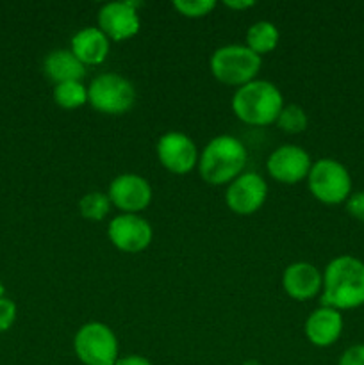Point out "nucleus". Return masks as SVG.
<instances>
[{
    "label": "nucleus",
    "mask_w": 364,
    "mask_h": 365,
    "mask_svg": "<svg viewBox=\"0 0 364 365\" xmlns=\"http://www.w3.org/2000/svg\"><path fill=\"white\" fill-rule=\"evenodd\" d=\"M313 159L302 146L282 145L270 153L266 160V170L273 180L280 184H298L309 177Z\"/></svg>",
    "instance_id": "12"
},
{
    "label": "nucleus",
    "mask_w": 364,
    "mask_h": 365,
    "mask_svg": "<svg viewBox=\"0 0 364 365\" xmlns=\"http://www.w3.org/2000/svg\"><path fill=\"white\" fill-rule=\"evenodd\" d=\"M275 123L285 134H302L309 127V116H307V113L300 106L288 103V106L282 107Z\"/></svg>",
    "instance_id": "21"
},
{
    "label": "nucleus",
    "mask_w": 364,
    "mask_h": 365,
    "mask_svg": "<svg viewBox=\"0 0 364 365\" xmlns=\"http://www.w3.org/2000/svg\"><path fill=\"white\" fill-rule=\"evenodd\" d=\"M111 245L123 253H139L150 246L153 228L139 214H118L107 225Z\"/></svg>",
    "instance_id": "9"
},
{
    "label": "nucleus",
    "mask_w": 364,
    "mask_h": 365,
    "mask_svg": "<svg viewBox=\"0 0 364 365\" xmlns=\"http://www.w3.org/2000/svg\"><path fill=\"white\" fill-rule=\"evenodd\" d=\"M4 292H6V287H4V282L0 280V298H2V296H4Z\"/></svg>",
    "instance_id": "28"
},
{
    "label": "nucleus",
    "mask_w": 364,
    "mask_h": 365,
    "mask_svg": "<svg viewBox=\"0 0 364 365\" xmlns=\"http://www.w3.org/2000/svg\"><path fill=\"white\" fill-rule=\"evenodd\" d=\"M156 152L164 170L173 175H188L198 166V148L195 141L184 132L171 130L161 135Z\"/></svg>",
    "instance_id": "8"
},
{
    "label": "nucleus",
    "mask_w": 364,
    "mask_h": 365,
    "mask_svg": "<svg viewBox=\"0 0 364 365\" xmlns=\"http://www.w3.org/2000/svg\"><path fill=\"white\" fill-rule=\"evenodd\" d=\"M139 2L121 0V2L103 4L98 11V25L96 27L111 39V41H125L134 38L141 27L138 7Z\"/></svg>",
    "instance_id": "13"
},
{
    "label": "nucleus",
    "mask_w": 364,
    "mask_h": 365,
    "mask_svg": "<svg viewBox=\"0 0 364 365\" xmlns=\"http://www.w3.org/2000/svg\"><path fill=\"white\" fill-rule=\"evenodd\" d=\"M346 212L357 221H364V191L352 192L345 202Z\"/></svg>",
    "instance_id": "24"
},
{
    "label": "nucleus",
    "mask_w": 364,
    "mask_h": 365,
    "mask_svg": "<svg viewBox=\"0 0 364 365\" xmlns=\"http://www.w3.org/2000/svg\"><path fill=\"white\" fill-rule=\"evenodd\" d=\"M114 365H152V362H150L146 356L127 355V356H120Z\"/></svg>",
    "instance_id": "26"
},
{
    "label": "nucleus",
    "mask_w": 364,
    "mask_h": 365,
    "mask_svg": "<svg viewBox=\"0 0 364 365\" xmlns=\"http://www.w3.org/2000/svg\"><path fill=\"white\" fill-rule=\"evenodd\" d=\"M246 43L250 50L263 56V53H270L277 48L278 39H280V32H278L277 25L271 24L268 20H259L252 24L246 31Z\"/></svg>",
    "instance_id": "18"
},
{
    "label": "nucleus",
    "mask_w": 364,
    "mask_h": 365,
    "mask_svg": "<svg viewBox=\"0 0 364 365\" xmlns=\"http://www.w3.org/2000/svg\"><path fill=\"white\" fill-rule=\"evenodd\" d=\"M74 351L84 365H114L120 359V346L114 331L106 323L82 324L74 337Z\"/></svg>",
    "instance_id": "7"
},
{
    "label": "nucleus",
    "mask_w": 364,
    "mask_h": 365,
    "mask_svg": "<svg viewBox=\"0 0 364 365\" xmlns=\"http://www.w3.org/2000/svg\"><path fill=\"white\" fill-rule=\"evenodd\" d=\"M43 71L56 84L63 82L82 81L86 75V66L74 56L71 50L57 48L46 53L43 61Z\"/></svg>",
    "instance_id": "17"
},
{
    "label": "nucleus",
    "mask_w": 364,
    "mask_h": 365,
    "mask_svg": "<svg viewBox=\"0 0 364 365\" xmlns=\"http://www.w3.org/2000/svg\"><path fill=\"white\" fill-rule=\"evenodd\" d=\"M54 102L63 109H79L88 103V88L82 84V81L56 84L54 86Z\"/></svg>",
    "instance_id": "19"
},
{
    "label": "nucleus",
    "mask_w": 364,
    "mask_h": 365,
    "mask_svg": "<svg viewBox=\"0 0 364 365\" xmlns=\"http://www.w3.org/2000/svg\"><path fill=\"white\" fill-rule=\"evenodd\" d=\"M88 103L95 110L109 116L128 113L136 103V88L123 75L102 73L88 86Z\"/></svg>",
    "instance_id": "6"
},
{
    "label": "nucleus",
    "mask_w": 364,
    "mask_h": 365,
    "mask_svg": "<svg viewBox=\"0 0 364 365\" xmlns=\"http://www.w3.org/2000/svg\"><path fill=\"white\" fill-rule=\"evenodd\" d=\"M16 303H14L13 299L2 296V298H0V334H4V331L13 328L14 321H16Z\"/></svg>",
    "instance_id": "23"
},
{
    "label": "nucleus",
    "mask_w": 364,
    "mask_h": 365,
    "mask_svg": "<svg viewBox=\"0 0 364 365\" xmlns=\"http://www.w3.org/2000/svg\"><path fill=\"white\" fill-rule=\"evenodd\" d=\"M248 152L241 139L221 134L211 139L200 152L198 173L209 185H228L245 171Z\"/></svg>",
    "instance_id": "2"
},
{
    "label": "nucleus",
    "mask_w": 364,
    "mask_h": 365,
    "mask_svg": "<svg viewBox=\"0 0 364 365\" xmlns=\"http://www.w3.org/2000/svg\"><path fill=\"white\" fill-rule=\"evenodd\" d=\"M321 305L353 310L364 305V262L353 255H339L323 271Z\"/></svg>",
    "instance_id": "1"
},
{
    "label": "nucleus",
    "mask_w": 364,
    "mask_h": 365,
    "mask_svg": "<svg viewBox=\"0 0 364 365\" xmlns=\"http://www.w3.org/2000/svg\"><path fill=\"white\" fill-rule=\"evenodd\" d=\"M338 365H364V344H353L345 349Z\"/></svg>",
    "instance_id": "25"
},
{
    "label": "nucleus",
    "mask_w": 364,
    "mask_h": 365,
    "mask_svg": "<svg viewBox=\"0 0 364 365\" xmlns=\"http://www.w3.org/2000/svg\"><path fill=\"white\" fill-rule=\"evenodd\" d=\"M70 50L84 66H96L109 56L111 39L98 27H84L71 36Z\"/></svg>",
    "instance_id": "16"
},
{
    "label": "nucleus",
    "mask_w": 364,
    "mask_h": 365,
    "mask_svg": "<svg viewBox=\"0 0 364 365\" xmlns=\"http://www.w3.org/2000/svg\"><path fill=\"white\" fill-rule=\"evenodd\" d=\"M263 66V59L246 45H231L220 46L213 52L209 59V68L213 77L225 86H241L256 81L257 73Z\"/></svg>",
    "instance_id": "4"
},
{
    "label": "nucleus",
    "mask_w": 364,
    "mask_h": 365,
    "mask_svg": "<svg viewBox=\"0 0 364 365\" xmlns=\"http://www.w3.org/2000/svg\"><path fill=\"white\" fill-rule=\"evenodd\" d=\"M175 11L186 18H203L216 7L214 0H175Z\"/></svg>",
    "instance_id": "22"
},
{
    "label": "nucleus",
    "mask_w": 364,
    "mask_h": 365,
    "mask_svg": "<svg viewBox=\"0 0 364 365\" xmlns=\"http://www.w3.org/2000/svg\"><path fill=\"white\" fill-rule=\"evenodd\" d=\"M111 207H113V203H111L107 192L93 191L79 200V212L89 221H102L109 214Z\"/></svg>",
    "instance_id": "20"
},
{
    "label": "nucleus",
    "mask_w": 364,
    "mask_h": 365,
    "mask_svg": "<svg viewBox=\"0 0 364 365\" xmlns=\"http://www.w3.org/2000/svg\"><path fill=\"white\" fill-rule=\"evenodd\" d=\"M284 106L280 89L273 82L261 78L238 88L232 96V113L239 121L253 127L275 123Z\"/></svg>",
    "instance_id": "3"
},
{
    "label": "nucleus",
    "mask_w": 364,
    "mask_h": 365,
    "mask_svg": "<svg viewBox=\"0 0 364 365\" xmlns=\"http://www.w3.org/2000/svg\"><path fill=\"white\" fill-rule=\"evenodd\" d=\"M111 203L123 214H139L152 203V185L136 173L118 175L107 189Z\"/></svg>",
    "instance_id": "11"
},
{
    "label": "nucleus",
    "mask_w": 364,
    "mask_h": 365,
    "mask_svg": "<svg viewBox=\"0 0 364 365\" xmlns=\"http://www.w3.org/2000/svg\"><path fill=\"white\" fill-rule=\"evenodd\" d=\"M343 314L330 307H318L309 314L303 324V334L307 341L316 348H330L339 341L343 334Z\"/></svg>",
    "instance_id": "15"
},
{
    "label": "nucleus",
    "mask_w": 364,
    "mask_h": 365,
    "mask_svg": "<svg viewBox=\"0 0 364 365\" xmlns=\"http://www.w3.org/2000/svg\"><path fill=\"white\" fill-rule=\"evenodd\" d=\"M243 365H261V364L257 362V360H248V362H245Z\"/></svg>",
    "instance_id": "29"
},
{
    "label": "nucleus",
    "mask_w": 364,
    "mask_h": 365,
    "mask_svg": "<svg viewBox=\"0 0 364 365\" xmlns=\"http://www.w3.org/2000/svg\"><path fill=\"white\" fill-rule=\"evenodd\" d=\"M307 187L318 202L325 205H339L352 195V177L345 164L325 157L313 163L307 177Z\"/></svg>",
    "instance_id": "5"
},
{
    "label": "nucleus",
    "mask_w": 364,
    "mask_h": 365,
    "mask_svg": "<svg viewBox=\"0 0 364 365\" xmlns=\"http://www.w3.org/2000/svg\"><path fill=\"white\" fill-rule=\"evenodd\" d=\"M256 6V2H252V0H227L225 2V7H228V9H236V11H245V9H250V7Z\"/></svg>",
    "instance_id": "27"
},
{
    "label": "nucleus",
    "mask_w": 364,
    "mask_h": 365,
    "mask_svg": "<svg viewBox=\"0 0 364 365\" xmlns=\"http://www.w3.org/2000/svg\"><path fill=\"white\" fill-rule=\"evenodd\" d=\"M323 273L310 262H293L282 273V289L296 302H309L321 294Z\"/></svg>",
    "instance_id": "14"
},
{
    "label": "nucleus",
    "mask_w": 364,
    "mask_h": 365,
    "mask_svg": "<svg viewBox=\"0 0 364 365\" xmlns=\"http://www.w3.org/2000/svg\"><path fill=\"white\" fill-rule=\"evenodd\" d=\"M268 198V184L256 171H243L225 189V203L239 216H252Z\"/></svg>",
    "instance_id": "10"
}]
</instances>
